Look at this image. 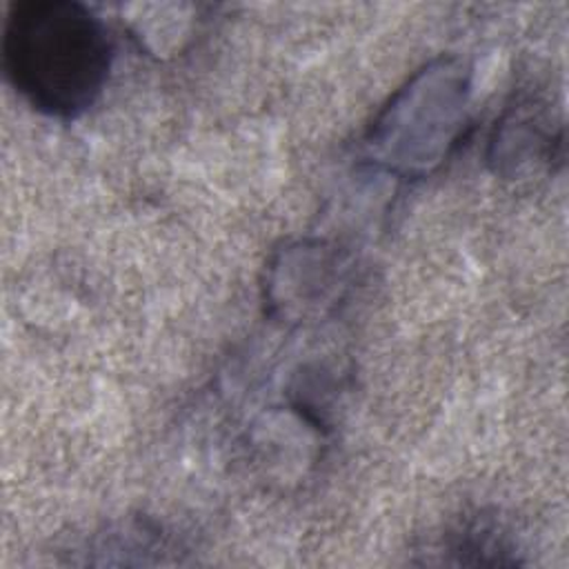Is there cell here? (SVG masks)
Wrapping results in <instances>:
<instances>
[{"mask_svg": "<svg viewBox=\"0 0 569 569\" xmlns=\"http://www.w3.org/2000/svg\"><path fill=\"white\" fill-rule=\"evenodd\" d=\"M547 124L549 120L533 111L531 104L516 107V111L496 127V136L491 138L489 160L496 164V171L531 160H551L560 138H556Z\"/></svg>", "mask_w": 569, "mask_h": 569, "instance_id": "3957f363", "label": "cell"}, {"mask_svg": "<svg viewBox=\"0 0 569 569\" xmlns=\"http://www.w3.org/2000/svg\"><path fill=\"white\" fill-rule=\"evenodd\" d=\"M471 71L458 58L418 69L382 107L367 133V153L400 178L438 169L460 142L469 120Z\"/></svg>", "mask_w": 569, "mask_h": 569, "instance_id": "7a4b0ae2", "label": "cell"}, {"mask_svg": "<svg viewBox=\"0 0 569 569\" xmlns=\"http://www.w3.org/2000/svg\"><path fill=\"white\" fill-rule=\"evenodd\" d=\"M113 62L107 24L73 0H27L9 9L2 64L40 113L71 120L100 98Z\"/></svg>", "mask_w": 569, "mask_h": 569, "instance_id": "6da1fadb", "label": "cell"}, {"mask_svg": "<svg viewBox=\"0 0 569 569\" xmlns=\"http://www.w3.org/2000/svg\"><path fill=\"white\" fill-rule=\"evenodd\" d=\"M451 553H458V562L462 565H513L516 560L509 558L511 545L507 540V533H502L500 525L476 518L456 533H451L449 540Z\"/></svg>", "mask_w": 569, "mask_h": 569, "instance_id": "277c9868", "label": "cell"}]
</instances>
